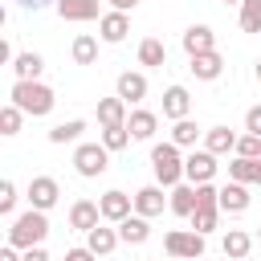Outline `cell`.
<instances>
[{
  "label": "cell",
  "instance_id": "8992f818",
  "mask_svg": "<svg viewBox=\"0 0 261 261\" xmlns=\"http://www.w3.org/2000/svg\"><path fill=\"white\" fill-rule=\"evenodd\" d=\"M212 175H216V155L204 147V151H192L188 159H184V179H192V184H212Z\"/></svg>",
  "mask_w": 261,
  "mask_h": 261
},
{
  "label": "cell",
  "instance_id": "44dd1931",
  "mask_svg": "<svg viewBox=\"0 0 261 261\" xmlns=\"http://www.w3.org/2000/svg\"><path fill=\"white\" fill-rule=\"evenodd\" d=\"M167 204H171L175 216H192V212H196V184H175Z\"/></svg>",
  "mask_w": 261,
  "mask_h": 261
},
{
  "label": "cell",
  "instance_id": "836d02e7",
  "mask_svg": "<svg viewBox=\"0 0 261 261\" xmlns=\"http://www.w3.org/2000/svg\"><path fill=\"white\" fill-rule=\"evenodd\" d=\"M20 114H24V110L8 102V106L0 110V135H16V130H20Z\"/></svg>",
  "mask_w": 261,
  "mask_h": 261
},
{
  "label": "cell",
  "instance_id": "7dc6e473",
  "mask_svg": "<svg viewBox=\"0 0 261 261\" xmlns=\"http://www.w3.org/2000/svg\"><path fill=\"white\" fill-rule=\"evenodd\" d=\"M257 237H261V228H257Z\"/></svg>",
  "mask_w": 261,
  "mask_h": 261
},
{
  "label": "cell",
  "instance_id": "b9f144b4",
  "mask_svg": "<svg viewBox=\"0 0 261 261\" xmlns=\"http://www.w3.org/2000/svg\"><path fill=\"white\" fill-rule=\"evenodd\" d=\"M0 61H16V57H12V45H8V41H0Z\"/></svg>",
  "mask_w": 261,
  "mask_h": 261
},
{
  "label": "cell",
  "instance_id": "2e32d148",
  "mask_svg": "<svg viewBox=\"0 0 261 261\" xmlns=\"http://www.w3.org/2000/svg\"><path fill=\"white\" fill-rule=\"evenodd\" d=\"M118 241H122V237H118V228H102V224H94V228L86 232V249H94L98 257H110Z\"/></svg>",
  "mask_w": 261,
  "mask_h": 261
},
{
  "label": "cell",
  "instance_id": "ba28073f",
  "mask_svg": "<svg viewBox=\"0 0 261 261\" xmlns=\"http://www.w3.org/2000/svg\"><path fill=\"white\" fill-rule=\"evenodd\" d=\"M57 16H61V20H73V24H82V20H102L98 0H57Z\"/></svg>",
  "mask_w": 261,
  "mask_h": 261
},
{
  "label": "cell",
  "instance_id": "f546056e",
  "mask_svg": "<svg viewBox=\"0 0 261 261\" xmlns=\"http://www.w3.org/2000/svg\"><path fill=\"white\" fill-rule=\"evenodd\" d=\"M196 139H200V126H196L192 118H179V122L171 126V143H175V147H192Z\"/></svg>",
  "mask_w": 261,
  "mask_h": 261
},
{
  "label": "cell",
  "instance_id": "1f68e13d",
  "mask_svg": "<svg viewBox=\"0 0 261 261\" xmlns=\"http://www.w3.org/2000/svg\"><path fill=\"white\" fill-rule=\"evenodd\" d=\"M130 143V126H102V147L106 151H122Z\"/></svg>",
  "mask_w": 261,
  "mask_h": 261
},
{
  "label": "cell",
  "instance_id": "d6a6232c",
  "mask_svg": "<svg viewBox=\"0 0 261 261\" xmlns=\"http://www.w3.org/2000/svg\"><path fill=\"white\" fill-rule=\"evenodd\" d=\"M216 216H220V208H196V212H192V228L208 237V232L216 228Z\"/></svg>",
  "mask_w": 261,
  "mask_h": 261
},
{
  "label": "cell",
  "instance_id": "ee69618b",
  "mask_svg": "<svg viewBox=\"0 0 261 261\" xmlns=\"http://www.w3.org/2000/svg\"><path fill=\"white\" fill-rule=\"evenodd\" d=\"M20 4H24V8H33V12H37V8H45V4H57V0H20Z\"/></svg>",
  "mask_w": 261,
  "mask_h": 261
},
{
  "label": "cell",
  "instance_id": "7a4b0ae2",
  "mask_svg": "<svg viewBox=\"0 0 261 261\" xmlns=\"http://www.w3.org/2000/svg\"><path fill=\"white\" fill-rule=\"evenodd\" d=\"M53 90L49 86H41V82H16L12 86V106H20L24 114H33V118H41V114H49L53 110Z\"/></svg>",
  "mask_w": 261,
  "mask_h": 261
},
{
  "label": "cell",
  "instance_id": "cb8c5ba5",
  "mask_svg": "<svg viewBox=\"0 0 261 261\" xmlns=\"http://www.w3.org/2000/svg\"><path fill=\"white\" fill-rule=\"evenodd\" d=\"M228 175L241 179V184H261V159H245V155H237V159L228 163Z\"/></svg>",
  "mask_w": 261,
  "mask_h": 261
},
{
  "label": "cell",
  "instance_id": "52a82bcc",
  "mask_svg": "<svg viewBox=\"0 0 261 261\" xmlns=\"http://www.w3.org/2000/svg\"><path fill=\"white\" fill-rule=\"evenodd\" d=\"M57 200H61V188H57V179H53V175H37V179L29 184V204H33V208L49 212Z\"/></svg>",
  "mask_w": 261,
  "mask_h": 261
},
{
  "label": "cell",
  "instance_id": "8fae6325",
  "mask_svg": "<svg viewBox=\"0 0 261 261\" xmlns=\"http://www.w3.org/2000/svg\"><path fill=\"white\" fill-rule=\"evenodd\" d=\"M135 212L139 216H159L163 212V184H147V188H139L135 192Z\"/></svg>",
  "mask_w": 261,
  "mask_h": 261
},
{
  "label": "cell",
  "instance_id": "ffe728a7",
  "mask_svg": "<svg viewBox=\"0 0 261 261\" xmlns=\"http://www.w3.org/2000/svg\"><path fill=\"white\" fill-rule=\"evenodd\" d=\"M118 237L126 241V245H143L147 237H151V224H147V216H126V220H118Z\"/></svg>",
  "mask_w": 261,
  "mask_h": 261
},
{
  "label": "cell",
  "instance_id": "9a60e30c",
  "mask_svg": "<svg viewBox=\"0 0 261 261\" xmlns=\"http://www.w3.org/2000/svg\"><path fill=\"white\" fill-rule=\"evenodd\" d=\"M249 208V188L241 184V179H232V184H224L220 188V212H245Z\"/></svg>",
  "mask_w": 261,
  "mask_h": 261
},
{
  "label": "cell",
  "instance_id": "60d3db41",
  "mask_svg": "<svg viewBox=\"0 0 261 261\" xmlns=\"http://www.w3.org/2000/svg\"><path fill=\"white\" fill-rule=\"evenodd\" d=\"M135 4H139V0H110L114 12H135Z\"/></svg>",
  "mask_w": 261,
  "mask_h": 261
},
{
  "label": "cell",
  "instance_id": "d4e9b609",
  "mask_svg": "<svg viewBox=\"0 0 261 261\" xmlns=\"http://www.w3.org/2000/svg\"><path fill=\"white\" fill-rule=\"evenodd\" d=\"M204 147H208L212 155H224V151H237V135H232L228 126H212V130L204 135Z\"/></svg>",
  "mask_w": 261,
  "mask_h": 261
},
{
  "label": "cell",
  "instance_id": "c3c4849f",
  "mask_svg": "<svg viewBox=\"0 0 261 261\" xmlns=\"http://www.w3.org/2000/svg\"><path fill=\"white\" fill-rule=\"evenodd\" d=\"M196 261H200V257H196Z\"/></svg>",
  "mask_w": 261,
  "mask_h": 261
},
{
  "label": "cell",
  "instance_id": "5bb4252c",
  "mask_svg": "<svg viewBox=\"0 0 261 261\" xmlns=\"http://www.w3.org/2000/svg\"><path fill=\"white\" fill-rule=\"evenodd\" d=\"M184 49H188V57H196V53H212V49H216L212 29H208V24H192V29L184 33Z\"/></svg>",
  "mask_w": 261,
  "mask_h": 261
},
{
  "label": "cell",
  "instance_id": "6da1fadb",
  "mask_svg": "<svg viewBox=\"0 0 261 261\" xmlns=\"http://www.w3.org/2000/svg\"><path fill=\"white\" fill-rule=\"evenodd\" d=\"M45 237H49V220H45L41 208H29V212L16 216L12 228H8V245H16V249H33V245H41Z\"/></svg>",
  "mask_w": 261,
  "mask_h": 261
},
{
  "label": "cell",
  "instance_id": "4fadbf2b",
  "mask_svg": "<svg viewBox=\"0 0 261 261\" xmlns=\"http://www.w3.org/2000/svg\"><path fill=\"white\" fill-rule=\"evenodd\" d=\"M98 33H102V41H106V45H118V41L130 33V20H126V12H106V16L98 20Z\"/></svg>",
  "mask_w": 261,
  "mask_h": 261
},
{
  "label": "cell",
  "instance_id": "8d00e7d4",
  "mask_svg": "<svg viewBox=\"0 0 261 261\" xmlns=\"http://www.w3.org/2000/svg\"><path fill=\"white\" fill-rule=\"evenodd\" d=\"M12 208H16V188H12V179H4V184H0V212L8 216Z\"/></svg>",
  "mask_w": 261,
  "mask_h": 261
},
{
  "label": "cell",
  "instance_id": "5b68a950",
  "mask_svg": "<svg viewBox=\"0 0 261 261\" xmlns=\"http://www.w3.org/2000/svg\"><path fill=\"white\" fill-rule=\"evenodd\" d=\"M73 167H77V175L94 179V175H102V171L110 167V151H106L102 143H82V147L73 151Z\"/></svg>",
  "mask_w": 261,
  "mask_h": 261
},
{
  "label": "cell",
  "instance_id": "f35d334b",
  "mask_svg": "<svg viewBox=\"0 0 261 261\" xmlns=\"http://www.w3.org/2000/svg\"><path fill=\"white\" fill-rule=\"evenodd\" d=\"M20 261H49V253H45L41 245H33V249H24V253H20Z\"/></svg>",
  "mask_w": 261,
  "mask_h": 261
},
{
  "label": "cell",
  "instance_id": "3957f363",
  "mask_svg": "<svg viewBox=\"0 0 261 261\" xmlns=\"http://www.w3.org/2000/svg\"><path fill=\"white\" fill-rule=\"evenodd\" d=\"M151 171L163 188H175L184 179V159H179V147L175 143H155L151 147Z\"/></svg>",
  "mask_w": 261,
  "mask_h": 261
},
{
  "label": "cell",
  "instance_id": "f6af8a7d",
  "mask_svg": "<svg viewBox=\"0 0 261 261\" xmlns=\"http://www.w3.org/2000/svg\"><path fill=\"white\" fill-rule=\"evenodd\" d=\"M257 82H261V61H257Z\"/></svg>",
  "mask_w": 261,
  "mask_h": 261
},
{
  "label": "cell",
  "instance_id": "603a6c76",
  "mask_svg": "<svg viewBox=\"0 0 261 261\" xmlns=\"http://www.w3.org/2000/svg\"><path fill=\"white\" fill-rule=\"evenodd\" d=\"M41 69H45V61H41L37 53H16V61H12L16 82H37V77H41Z\"/></svg>",
  "mask_w": 261,
  "mask_h": 261
},
{
  "label": "cell",
  "instance_id": "d6986e66",
  "mask_svg": "<svg viewBox=\"0 0 261 261\" xmlns=\"http://www.w3.org/2000/svg\"><path fill=\"white\" fill-rule=\"evenodd\" d=\"M98 122L102 126H126V102L114 94V98H102L98 102Z\"/></svg>",
  "mask_w": 261,
  "mask_h": 261
},
{
  "label": "cell",
  "instance_id": "277c9868",
  "mask_svg": "<svg viewBox=\"0 0 261 261\" xmlns=\"http://www.w3.org/2000/svg\"><path fill=\"white\" fill-rule=\"evenodd\" d=\"M163 249H167V257H179V261H196V257H204V232H184V228H171L167 237H163Z\"/></svg>",
  "mask_w": 261,
  "mask_h": 261
},
{
  "label": "cell",
  "instance_id": "e0dca14e",
  "mask_svg": "<svg viewBox=\"0 0 261 261\" xmlns=\"http://www.w3.org/2000/svg\"><path fill=\"white\" fill-rule=\"evenodd\" d=\"M188 69H192L200 82H212V77H220V69H224V57H220L216 49H212V53H196Z\"/></svg>",
  "mask_w": 261,
  "mask_h": 261
},
{
  "label": "cell",
  "instance_id": "7c38bea8",
  "mask_svg": "<svg viewBox=\"0 0 261 261\" xmlns=\"http://www.w3.org/2000/svg\"><path fill=\"white\" fill-rule=\"evenodd\" d=\"M98 220H102V208H98L94 200H77V204L69 208V228H77V232H90Z\"/></svg>",
  "mask_w": 261,
  "mask_h": 261
},
{
  "label": "cell",
  "instance_id": "7402d4cb",
  "mask_svg": "<svg viewBox=\"0 0 261 261\" xmlns=\"http://www.w3.org/2000/svg\"><path fill=\"white\" fill-rule=\"evenodd\" d=\"M224 257H232V261H241V257H249V249H253V237L245 232V228H228L224 232Z\"/></svg>",
  "mask_w": 261,
  "mask_h": 261
},
{
  "label": "cell",
  "instance_id": "9c48e42d",
  "mask_svg": "<svg viewBox=\"0 0 261 261\" xmlns=\"http://www.w3.org/2000/svg\"><path fill=\"white\" fill-rule=\"evenodd\" d=\"M98 208H102V220H126L130 216V208H135V196H126V192H106L102 200H98Z\"/></svg>",
  "mask_w": 261,
  "mask_h": 261
},
{
  "label": "cell",
  "instance_id": "74e56055",
  "mask_svg": "<svg viewBox=\"0 0 261 261\" xmlns=\"http://www.w3.org/2000/svg\"><path fill=\"white\" fill-rule=\"evenodd\" d=\"M245 130L249 135H261V106H249L245 110Z\"/></svg>",
  "mask_w": 261,
  "mask_h": 261
},
{
  "label": "cell",
  "instance_id": "d590c367",
  "mask_svg": "<svg viewBox=\"0 0 261 261\" xmlns=\"http://www.w3.org/2000/svg\"><path fill=\"white\" fill-rule=\"evenodd\" d=\"M237 155L261 159V135H241V139H237Z\"/></svg>",
  "mask_w": 261,
  "mask_h": 261
},
{
  "label": "cell",
  "instance_id": "7bdbcfd3",
  "mask_svg": "<svg viewBox=\"0 0 261 261\" xmlns=\"http://www.w3.org/2000/svg\"><path fill=\"white\" fill-rule=\"evenodd\" d=\"M0 261H20V257H16V245H8V249H0Z\"/></svg>",
  "mask_w": 261,
  "mask_h": 261
},
{
  "label": "cell",
  "instance_id": "30bf717a",
  "mask_svg": "<svg viewBox=\"0 0 261 261\" xmlns=\"http://www.w3.org/2000/svg\"><path fill=\"white\" fill-rule=\"evenodd\" d=\"M188 110H192L188 90H184V86H167V90H163V118L179 122V118H188Z\"/></svg>",
  "mask_w": 261,
  "mask_h": 261
},
{
  "label": "cell",
  "instance_id": "ab89813d",
  "mask_svg": "<svg viewBox=\"0 0 261 261\" xmlns=\"http://www.w3.org/2000/svg\"><path fill=\"white\" fill-rule=\"evenodd\" d=\"M94 257H98L94 249H69L65 253V261H94Z\"/></svg>",
  "mask_w": 261,
  "mask_h": 261
},
{
  "label": "cell",
  "instance_id": "f1b7e54d",
  "mask_svg": "<svg viewBox=\"0 0 261 261\" xmlns=\"http://www.w3.org/2000/svg\"><path fill=\"white\" fill-rule=\"evenodd\" d=\"M139 61H143V65H163V61H167V49H163V41L147 37V41L139 45Z\"/></svg>",
  "mask_w": 261,
  "mask_h": 261
},
{
  "label": "cell",
  "instance_id": "e575fe53",
  "mask_svg": "<svg viewBox=\"0 0 261 261\" xmlns=\"http://www.w3.org/2000/svg\"><path fill=\"white\" fill-rule=\"evenodd\" d=\"M196 208H220V192L212 184H196Z\"/></svg>",
  "mask_w": 261,
  "mask_h": 261
},
{
  "label": "cell",
  "instance_id": "bcb514c9",
  "mask_svg": "<svg viewBox=\"0 0 261 261\" xmlns=\"http://www.w3.org/2000/svg\"><path fill=\"white\" fill-rule=\"evenodd\" d=\"M220 4H241V0H220Z\"/></svg>",
  "mask_w": 261,
  "mask_h": 261
},
{
  "label": "cell",
  "instance_id": "ac0fdd59",
  "mask_svg": "<svg viewBox=\"0 0 261 261\" xmlns=\"http://www.w3.org/2000/svg\"><path fill=\"white\" fill-rule=\"evenodd\" d=\"M118 98L122 102H143L147 98V77L143 73H130V69L118 73Z\"/></svg>",
  "mask_w": 261,
  "mask_h": 261
},
{
  "label": "cell",
  "instance_id": "484cf974",
  "mask_svg": "<svg viewBox=\"0 0 261 261\" xmlns=\"http://www.w3.org/2000/svg\"><path fill=\"white\" fill-rule=\"evenodd\" d=\"M126 126H130V139H151L155 126H159V118H155L151 110H135V114L126 118Z\"/></svg>",
  "mask_w": 261,
  "mask_h": 261
},
{
  "label": "cell",
  "instance_id": "4dcf8cb0",
  "mask_svg": "<svg viewBox=\"0 0 261 261\" xmlns=\"http://www.w3.org/2000/svg\"><path fill=\"white\" fill-rule=\"evenodd\" d=\"M241 29L261 33V0H241Z\"/></svg>",
  "mask_w": 261,
  "mask_h": 261
},
{
  "label": "cell",
  "instance_id": "4316f807",
  "mask_svg": "<svg viewBox=\"0 0 261 261\" xmlns=\"http://www.w3.org/2000/svg\"><path fill=\"white\" fill-rule=\"evenodd\" d=\"M82 130H86V122H82V118H69V122H57V126L49 130V143H57V147H61V143H73V139H77Z\"/></svg>",
  "mask_w": 261,
  "mask_h": 261
},
{
  "label": "cell",
  "instance_id": "83f0119b",
  "mask_svg": "<svg viewBox=\"0 0 261 261\" xmlns=\"http://www.w3.org/2000/svg\"><path fill=\"white\" fill-rule=\"evenodd\" d=\"M94 57H98V41H94L90 33H82V37L73 41V61H77V65H94Z\"/></svg>",
  "mask_w": 261,
  "mask_h": 261
}]
</instances>
